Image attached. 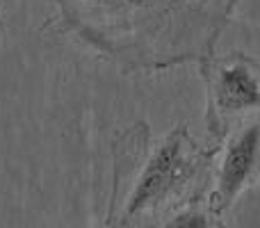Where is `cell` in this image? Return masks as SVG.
I'll return each mask as SVG.
<instances>
[{"label": "cell", "instance_id": "obj_4", "mask_svg": "<svg viewBox=\"0 0 260 228\" xmlns=\"http://www.w3.org/2000/svg\"><path fill=\"white\" fill-rule=\"evenodd\" d=\"M260 183V114L242 119L215 144L212 180L208 203L226 212L233 203Z\"/></svg>", "mask_w": 260, "mask_h": 228}, {"label": "cell", "instance_id": "obj_5", "mask_svg": "<svg viewBox=\"0 0 260 228\" xmlns=\"http://www.w3.org/2000/svg\"><path fill=\"white\" fill-rule=\"evenodd\" d=\"M151 228H229L217 210L208 203V199H194L185 206L176 208L174 212L160 219Z\"/></svg>", "mask_w": 260, "mask_h": 228}, {"label": "cell", "instance_id": "obj_2", "mask_svg": "<svg viewBox=\"0 0 260 228\" xmlns=\"http://www.w3.org/2000/svg\"><path fill=\"white\" fill-rule=\"evenodd\" d=\"M215 146L194 142L187 125L153 137L146 121L112 142V192L105 228H151L194 199H208Z\"/></svg>", "mask_w": 260, "mask_h": 228}, {"label": "cell", "instance_id": "obj_1", "mask_svg": "<svg viewBox=\"0 0 260 228\" xmlns=\"http://www.w3.org/2000/svg\"><path fill=\"white\" fill-rule=\"evenodd\" d=\"M73 41L126 76L201 62L240 0H53Z\"/></svg>", "mask_w": 260, "mask_h": 228}, {"label": "cell", "instance_id": "obj_3", "mask_svg": "<svg viewBox=\"0 0 260 228\" xmlns=\"http://www.w3.org/2000/svg\"><path fill=\"white\" fill-rule=\"evenodd\" d=\"M206 85V130L219 144L238 121L260 114V59L242 50L210 53L199 62Z\"/></svg>", "mask_w": 260, "mask_h": 228}]
</instances>
